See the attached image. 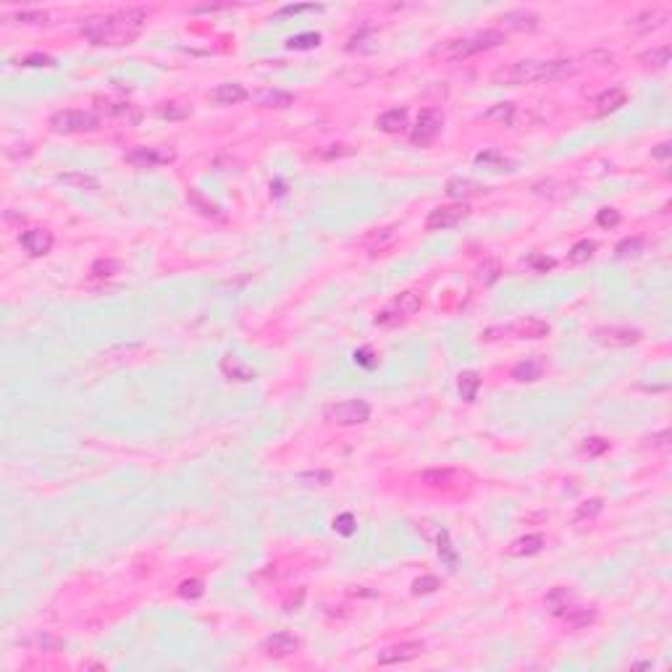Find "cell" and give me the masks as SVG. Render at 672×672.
Returning a JSON list of instances; mask_svg holds the SVG:
<instances>
[{
  "label": "cell",
  "instance_id": "obj_1",
  "mask_svg": "<svg viewBox=\"0 0 672 672\" xmlns=\"http://www.w3.org/2000/svg\"><path fill=\"white\" fill-rule=\"evenodd\" d=\"M147 14L140 8H124L116 14L90 16L81 21V37L93 45H129L145 29Z\"/></svg>",
  "mask_w": 672,
  "mask_h": 672
},
{
  "label": "cell",
  "instance_id": "obj_2",
  "mask_svg": "<svg viewBox=\"0 0 672 672\" xmlns=\"http://www.w3.org/2000/svg\"><path fill=\"white\" fill-rule=\"evenodd\" d=\"M578 71L575 61L554 58V61H515L491 74L494 84H530V81H559Z\"/></svg>",
  "mask_w": 672,
  "mask_h": 672
},
{
  "label": "cell",
  "instance_id": "obj_3",
  "mask_svg": "<svg viewBox=\"0 0 672 672\" xmlns=\"http://www.w3.org/2000/svg\"><path fill=\"white\" fill-rule=\"evenodd\" d=\"M504 42V32L501 29H483L478 35H470V37H457V40L444 42L436 55H441L444 61H465L470 55H478L483 50H491V48H499Z\"/></svg>",
  "mask_w": 672,
  "mask_h": 672
},
{
  "label": "cell",
  "instance_id": "obj_4",
  "mask_svg": "<svg viewBox=\"0 0 672 672\" xmlns=\"http://www.w3.org/2000/svg\"><path fill=\"white\" fill-rule=\"evenodd\" d=\"M421 307H423V297L418 294V291H412V289L402 291V294H396L392 303L383 305L381 310L376 313L373 323H376V326H399V323H405L410 316H415Z\"/></svg>",
  "mask_w": 672,
  "mask_h": 672
},
{
  "label": "cell",
  "instance_id": "obj_5",
  "mask_svg": "<svg viewBox=\"0 0 672 672\" xmlns=\"http://www.w3.org/2000/svg\"><path fill=\"white\" fill-rule=\"evenodd\" d=\"M48 126L55 134H79V132H97L100 129V116L93 111H55Z\"/></svg>",
  "mask_w": 672,
  "mask_h": 672
},
{
  "label": "cell",
  "instance_id": "obj_6",
  "mask_svg": "<svg viewBox=\"0 0 672 672\" xmlns=\"http://www.w3.org/2000/svg\"><path fill=\"white\" fill-rule=\"evenodd\" d=\"M326 421L334 425H360L370 421V405L365 399H344L326 407Z\"/></svg>",
  "mask_w": 672,
  "mask_h": 672
},
{
  "label": "cell",
  "instance_id": "obj_7",
  "mask_svg": "<svg viewBox=\"0 0 672 672\" xmlns=\"http://www.w3.org/2000/svg\"><path fill=\"white\" fill-rule=\"evenodd\" d=\"M441 129H444V116H441V111H436V108H425V111H421V116H418V121H415V126H412V132H410V140H412V145H431L436 137L441 134Z\"/></svg>",
  "mask_w": 672,
  "mask_h": 672
},
{
  "label": "cell",
  "instance_id": "obj_8",
  "mask_svg": "<svg viewBox=\"0 0 672 672\" xmlns=\"http://www.w3.org/2000/svg\"><path fill=\"white\" fill-rule=\"evenodd\" d=\"M494 334H501V336H515V339H546L552 334V326L541 318H520L515 320L512 326H504V329H491Z\"/></svg>",
  "mask_w": 672,
  "mask_h": 672
},
{
  "label": "cell",
  "instance_id": "obj_9",
  "mask_svg": "<svg viewBox=\"0 0 672 672\" xmlns=\"http://www.w3.org/2000/svg\"><path fill=\"white\" fill-rule=\"evenodd\" d=\"M468 205L465 202H454V205H439L434 211L428 213L425 218V229L428 231H444V229H452L457 226L462 218H468Z\"/></svg>",
  "mask_w": 672,
  "mask_h": 672
},
{
  "label": "cell",
  "instance_id": "obj_10",
  "mask_svg": "<svg viewBox=\"0 0 672 672\" xmlns=\"http://www.w3.org/2000/svg\"><path fill=\"white\" fill-rule=\"evenodd\" d=\"M171 160H176V153L171 147H134L132 153H126V163H132L137 169H155Z\"/></svg>",
  "mask_w": 672,
  "mask_h": 672
},
{
  "label": "cell",
  "instance_id": "obj_11",
  "mask_svg": "<svg viewBox=\"0 0 672 672\" xmlns=\"http://www.w3.org/2000/svg\"><path fill=\"white\" fill-rule=\"evenodd\" d=\"M596 342L606 344V347H631L644 339V334L631 326H602V329L593 331Z\"/></svg>",
  "mask_w": 672,
  "mask_h": 672
},
{
  "label": "cell",
  "instance_id": "obj_12",
  "mask_svg": "<svg viewBox=\"0 0 672 672\" xmlns=\"http://www.w3.org/2000/svg\"><path fill=\"white\" fill-rule=\"evenodd\" d=\"M425 651V644L423 641H402V644H394L389 649H383L381 654L376 657L378 664H399V662H410V659H418Z\"/></svg>",
  "mask_w": 672,
  "mask_h": 672
},
{
  "label": "cell",
  "instance_id": "obj_13",
  "mask_svg": "<svg viewBox=\"0 0 672 672\" xmlns=\"http://www.w3.org/2000/svg\"><path fill=\"white\" fill-rule=\"evenodd\" d=\"M260 649H263V654H268V657H276V659L289 657V654H294L300 649V638L287 631H278V633H271L263 644H260Z\"/></svg>",
  "mask_w": 672,
  "mask_h": 672
},
{
  "label": "cell",
  "instance_id": "obj_14",
  "mask_svg": "<svg viewBox=\"0 0 672 672\" xmlns=\"http://www.w3.org/2000/svg\"><path fill=\"white\" fill-rule=\"evenodd\" d=\"M667 19H670V14L664 8H646V11L628 19V29L635 32V35H646V32H654V29L664 27Z\"/></svg>",
  "mask_w": 672,
  "mask_h": 672
},
{
  "label": "cell",
  "instance_id": "obj_15",
  "mask_svg": "<svg viewBox=\"0 0 672 672\" xmlns=\"http://www.w3.org/2000/svg\"><path fill=\"white\" fill-rule=\"evenodd\" d=\"M499 24L504 32H536L539 29V16L528 8H515L499 16Z\"/></svg>",
  "mask_w": 672,
  "mask_h": 672
},
{
  "label": "cell",
  "instance_id": "obj_16",
  "mask_svg": "<svg viewBox=\"0 0 672 672\" xmlns=\"http://www.w3.org/2000/svg\"><path fill=\"white\" fill-rule=\"evenodd\" d=\"M19 242H21V247L32 258H42V255H48V252L53 250V231H48V229H29V231H24L19 237Z\"/></svg>",
  "mask_w": 672,
  "mask_h": 672
},
{
  "label": "cell",
  "instance_id": "obj_17",
  "mask_svg": "<svg viewBox=\"0 0 672 672\" xmlns=\"http://www.w3.org/2000/svg\"><path fill=\"white\" fill-rule=\"evenodd\" d=\"M628 93L622 87H609L602 95H596L591 100V116H606V113H615L617 108L625 106Z\"/></svg>",
  "mask_w": 672,
  "mask_h": 672
},
{
  "label": "cell",
  "instance_id": "obj_18",
  "mask_svg": "<svg viewBox=\"0 0 672 672\" xmlns=\"http://www.w3.org/2000/svg\"><path fill=\"white\" fill-rule=\"evenodd\" d=\"M421 478L423 483L431 488H452V486H460L462 481H468V475L460 473V470H452V468H431Z\"/></svg>",
  "mask_w": 672,
  "mask_h": 672
},
{
  "label": "cell",
  "instance_id": "obj_19",
  "mask_svg": "<svg viewBox=\"0 0 672 672\" xmlns=\"http://www.w3.org/2000/svg\"><path fill=\"white\" fill-rule=\"evenodd\" d=\"M247 97H250V93L239 81H224L211 93V100L215 106H237V103L247 100Z\"/></svg>",
  "mask_w": 672,
  "mask_h": 672
},
{
  "label": "cell",
  "instance_id": "obj_20",
  "mask_svg": "<svg viewBox=\"0 0 672 672\" xmlns=\"http://www.w3.org/2000/svg\"><path fill=\"white\" fill-rule=\"evenodd\" d=\"M475 166H483V169H488V171L494 173H512L515 169H517V163H515L512 158H507L504 153H499V150H483V153H478L475 155Z\"/></svg>",
  "mask_w": 672,
  "mask_h": 672
},
{
  "label": "cell",
  "instance_id": "obj_21",
  "mask_svg": "<svg viewBox=\"0 0 672 672\" xmlns=\"http://www.w3.org/2000/svg\"><path fill=\"white\" fill-rule=\"evenodd\" d=\"M486 192L488 186L478 184V182H470V179H449L447 182V195L452 200H460V202H465V200L470 198H481Z\"/></svg>",
  "mask_w": 672,
  "mask_h": 672
},
{
  "label": "cell",
  "instance_id": "obj_22",
  "mask_svg": "<svg viewBox=\"0 0 672 672\" xmlns=\"http://www.w3.org/2000/svg\"><path fill=\"white\" fill-rule=\"evenodd\" d=\"M221 373H224L229 381H242V383L255 381V376H258L255 368H250L247 363H242V360L234 355H226L224 360H221Z\"/></svg>",
  "mask_w": 672,
  "mask_h": 672
},
{
  "label": "cell",
  "instance_id": "obj_23",
  "mask_svg": "<svg viewBox=\"0 0 672 672\" xmlns=\"http://www.w3.org/2000/svg\"><path fill=\"white\" fill-rule=\"evenodd\" d=\"M544 546H546V539H544L541 533H528V536L515 539L512 544L507 546V554H510V557H530V554H539Z\"/></svg>",
  "mask_w": 672,
  "mask_h": 672
},
{
  "label": "cell",
  "instance_id": "obj_24",
  "mask_svg": "<svg viewBox=\"0 0 672 672\" xmlns=\"http://www.w3.org/2000/svg\"><path fill=\"white\" fill-rule=\"evenodd\" d=\"M376 129H381L386 134H399L407 129V111L405 108H392V111H383L381 116L376 119Z\"/></svg>",
  "mask_w": 672,
  "mask_h": 672
},
{
  "label": "cell",
  "instance_id": "obj_25",
  "mask_svg": "<svg viewBox=\"0 0 672 672\" xmlns=\"http://www.w3.org/2000/svg\"><path fill=\"white\" fill-rule=\"evenodd\" d=\"M573 604H578V602H575V596H573L570 588L559 586V588H552V591L546 593V609L552 612L554 617H562Z\"/></svg>",
  "mask_w": 672,
  "mask_h": 672
},
{
  "label": "cell",
  "instance_id": "obj_26",
  "mask_svg": "<svg viewBox=\"0 0 672 672\" xmlns=\"http://www.w3.org/2000/svg\"><path fill=\"white\" fill-rule=\"evenodd\" d=\"M533 192H536V195H544V198H549V200H567L575 195V186L565 184V182H557V179H546V182L533 184Z\"/></svg>",
  "mask_w": 672,
  "mask_h": 672
},
{
  "label": "cell",
  "instance_id": "obj_27",
  "mask_svg": "<svg viewBox=\"0 0 672 672\" xmlns=\"http://www.w3.org/2000/svg\"><path fill=\"white\" fill-rule=\"evenodd\" d=\"M258 106L263 108H289L294 106V95L291 93H284V90H260V93H255V97H252Z\"/></svg>",
  "mask_w": 672,
  "mask_h": 672
},
{
  "label": "cell",
  "instance_id": "obj_28",
  "mask_svg": "<svg viewBox=\"0 0 672 672\" xmlns=\"http://www.w3.org/2000/svg\"><path fill=\"white\" fill-rule=\"evenodd\" d=\"M113 116V119L119 121H126V126H134V124H140L142 121V111L137 106H132V103H108V106H103Z\"/></svg>",
  "mask_w": 672,
  "mask_h": 672
},
{
  "label": "cell",
  "instance_id": "obj_29",
  "mask_svg": "<svg viewBox=\"0 0 672 672\" xmlns=\"http://www.w3.org/2000/svg\"><path fill=\"white\" fill-rule=\"evenodd\" d=\"M478 389H481V376L475 370H462L460 381H457V392L465 402H475L478 396Z\"/></svg>",
  "mask_w": 672,
  "mask_h": 672
},
{
  "label": "cell",
  "instance_id": "obj_30",
  "mask_svg": "<svg viewBox=\"0 0 672 672\" xmlns=\"http://www.w3.org/2000/svg\"><path fill=\"white\" fill-rule=\"evenodd\" d=\"M562 620H565L570 628H575V631H580V628H586V625H591L593 620H596V612L593 609H586V606L580 604H573L570 609H567L565 615H562Z\"/></svg>",
  "mask_w": 672,
  "mask_h": 672
},
{
  "label": "cell",
  "instance_id": "obj_31",
  "mask_svg": "<svg viewBox=\"0 0 672 672\" xmlns=\"http://www.w3.org/2000/svg\"><path fill=\"white\" fill-rule=\"evenodd\" d=\"M670 45H662V48H651L646 53L638 55V64L646 68H664L670 64Z\"/></svg>",
  "mask_w": 672,
  "mask_h": 672
},
{
  "label": "cell",
  "instance_id": "obj_32",
  "mask_svg": "<svg viewBox=\"0 0 672 672\" xmlns=\"http://www.w3.org/2000/svg\"><path fill=\"white\" fill-rule=\"evenodd\" d=\"M61 184L66 186H74V189H97L100 186V182L95 179V176H90V173H81V171H68V173H58L55 176Z\"/></svg>",
  "mask_w": 672,
  "mask_h": 672
},
{
  "label": "cell",
  "instance_id": "obj_33",
  "mask_svg": "<svg viewBox=\"0 0 672 672\" xmlns=\"http://www.w3.org/2000/svg\"><path fill=\"white\" fill-rule=\"evenodd\" d=\"M541 373H544V368H541V363H536V360H523V363H517L512 368V378L520 383H530V381H539Z\"/></svg>",
  "mask_w": 672,
  "mask_h": 672
},
{
  "label": "cell",
  "instance_id": "obj_34",
  "mask_svg": "<svg viewBox=\"0 0 672 672\" xmlns=\"http://www.w3.org/2000/svg\"><path fill=\"white\" fill-rule=\"evenodd\" d=\"M394 237H396L394 226H389V229H376V231H373V234H368V237L363 239L360 244L376 252V250H383L386 244H392V242H394Z\"/></svg>",
  "mask_w": 672,
  "mask_h": 672
},
{
  "label": "cell",
  "instance_id": "obj_35",
  "mask_svg": "<svg viewBox=\"0 0 672 672\" xmlns=\"http://www.w3.org/2000/svg\"><path fill=\"white\" fill-rule=\"evenodd\" d=\"M593 252H596V242H593V239H580V242L573 244V250L567 252V260H570L573 265L588 263V260L593 258Z\"/></svg>",
  "mask_w": 672,
  "mask_h": 672
},
{
  "label": "cell",
  "instance_id": "obj_36",
  "mask_svg": "<svg viewBox=\"0 0 672 672\" xmlns=\"http://www.w3.org/2000/svg\"><path fill=\"white\" fill-rule=\"evenodd\" d=\"M602 510H604V501L599 499V497H596V499L583 501L578 510H575V515H573V523H575V526H586V523H591Z\"/></svg>",
  "mask_w": 672,
  "mask_h": 672
},
{
  "label": "cell",
  "instance_id": "obj_37",
  "mask_svg": "<svg viewBox=\"0 0 672 672\" xmlns=\"http://www.w3.org/2000/svg\"><path fill=\"white\" fill-rule=\"evenodd\" d=\"M515 111H517L515 103H497V106H491L486 113H483V119L497 121V124H507V126H510V124L515 121Z\"/></svg>",
  "mask_w": 672,
  "mask_h": 672
},
{
  "label": "cell",
  "instance_id": "obj_38",
  "mask_svg": "<svg viewBox=\"0 0 672 672\" xmlns=\"http://www.w3.org/2000/svg\"><path fill=\"white\" fill-rule=\"evenodd\" d=\"M119 271H121L119 260H113V258H100V260H95L93 268H90V276H93V278H111V276H116Z\"/></svg>",
  "mask_w": 672,
  "mask_h": 672
},
{
  "label": "cell",
  "instance_id": "obj_39",
  "mask_svg": "<svg viewBox=\"0 0 672 672\" xmlns=\"http://www.w3.org/2000/svg\"><path fill=\"white\" fill-rule=\"evenodd\" d=\"M499 273H501L499 260H483V265H478V271H475V278H478L483 287H488V284H494V281L499 278Z\"/></svg>",
  "mask_w": 672,
  "mask_h": 672
},
{
  "label": "cell",
  "instance_id": "obj_40",
  "mask_svg": "<svg viewBox=\"0 0 672 672\" xmlns=\"http://www.w3.org/2000/svg\"><path fill=\"white\" fill-rule=\"evenodd\" d=\"M641 250H644V239H641V237H625V239H620V242H617L615 255H617V258H635Z\"/></svg>",
  "mask_w": 672,
  "mask_h": 672
},
{
  "label": "cell",
  "instance_id": "obj_41",
  "mask_svg": "<svg viewBox=\"0 0 672 672\" xmlns=\"http://www.w3.org/2000/svg\"><path fill=\"white\" fill-rule=\"evenodd\" d=\"M320 45V35L318 32H305V35H297L287 42V48L291 50H310V48H318Z\"/></svg>",
  "mask_w": 672,
  "mask_h": 672
},
{
  "label": "cell",
  "instance_id": "obj_42",
  "mask_svg": "<svg viewBox=\"0 0 672 672\" xmlns=\"http://www.w3.org/2000/svg\"><path fill=\"white\" fill-rule=\"evenodd\" d=\"M436 588H441V580L436 578V575H421L418 580H412V593L415 596H428Z\"/></svg>",
  "mask_w": 672,
  "mask_h": 672
},
{
  "label": "cell",
  "instance_id": "obj_43",
  "mask_svg": "<svg viewBox=\"0 0 672 672\" xmlns=\"http://www.w3.org/2000/svg\"><path fill=\"white\" fill-rule=\"evenodd\" d=\"M189 113H192V108L184 106V103H163L158 108L160 119H186Z\"/></svg>",
  "mask_w": 672,
  "mask_h": 672
},
{
  "label": "cell",
  "instance_id": "obj_44",
  "mask_svg": "<svg viewBox=\"0 0 672 672\" xmlns=\"http://www.w3.org/2000/svg\"><path fill=\"white\" fill-rule=\"evenodd\" d=\"M334 530L336 533H342V536H352L357 530V520L352 512H342L336 515V520H334Z\"/></svg>",
  "mask_w": 672,
  "mask_h": 672
},
{
  "label": "cell",
  "instance_id": "obj_45",
  "mask_svg": "<svg viewBox=\"0 0 672 672\" xmlns=\"http://www.w3.org/2000/svg\"><path fill=\"white\" fill-rule=\"evenodd\" d=\"M297 481H303V483H307V486H326V483H331V481H334V473H331V470L300 473V475H297Z\"/></svg>",
  "mask_w": 672,
  "mask_h": 672
},
{
  "label": "cell",
  "instance_id": "obj_46",
  "mask_svg": "<svg viewBox=\"0 0 672 672\" xmlns=\"http://www.w3.org/2000/svg\"><path fill=\"white\" fill-rule=\"evenodd\" d=\"M29 644L35 646V649H40V651H58L61 646H64V641H58V638H53L50 633H37Z\"/></svg>",
  "mask_w": 672,
  "mask_h": 672
},
{
  "label": "cell",
  "instance_id": "obj_47",
  "mask_svg": "<svg viewBox=\"0 0 672 672\" xmlns=\"http://www.w3.org/2000/svg\"><path fill=\"white\" fill-rule=\"evenodd\" d=\"M606 449H609V441L602 439V436H591V439L583 441V454H588V457H599V454H604Z\"/></svg>",
  "mask_w": 672,
  "mask_h": 672
},
{
  "label": "cell",
  "instance_id": "obj_48",
  "mask_svg": "<svg viewBox=\"0 0 672 672\" xmlns=\"http://www.w3.org/2000/svg\"><path fill=\"white\" fill-rule=\"evenodd\" d=\"M205 593V586H202V580L192 578V580H184L182 586H179V596L182 599H200Z\"/></svg>",
  "mask_w": 672,
  "mask_h": 672
},
{
  "label": "cell",
  "instance_id": "obj_49",
  "mask_svg": "<svg viewBox=\"0 0 672 672\" xmlns=\"http://www.w3.org/2000/svg\"><path fill=\"white\" fill-rule=\"evenodd\" d=\"M620 221H622V215L615 208H602V211L596 213V224L602 226V229H615Z\"/></svg>",
  "mask_w": 672,
  "mask_h": 672
},
{
  "label": "cell",
  "instance_id": "obj_50",
  "mask_svg": "<svg viewBox=\"0 0 672 672\" xmlns=\"http://www.w3.org/2000/svg\"><path fill=\"white\" fill-rule=\"evenodd\" d=\"M189 202L195 205V208H200V213H205V215H221V211H218V205H213V202H205V200L200 198L198 192L192 189L189 192Z\"/></svg>",
  "mask_w": 672,
  "mask_h": 672
},
{
  "label": "cell",
  "instance_id": "obj_51",
  "mask_svg": "<svg viewBox=\"0 0 672 672\" xmlns=\"http://www.w3.org/2000/svg\"><path fill=\"white\" fill-rule=\"evenodd\" d=\"M16 19L21 24H48V14L45 11H19Z\"/></svg>",
  "mask_w": 672,
  "mask_h": 672
},
{
  "label": "cell",
  "instance_id": "obj_52",
  "mask_svg": "<svg viewBox=\"0 0 672 672\" xmlns=\"http://www.w3.org/2000/svg\"><path fill=\"white\" fill-rule=\"evenodd\" d=\"M19 64H21V66H45V68H53L55 66V58H50V55H27V58H21Z\"/></svg>",
  "mask_w": 672,
  "mask_h": 672
},
{
  "label": "cell",
  "instance_id": "obj_53",
  "mask_svg": "<svg viewBox=\"0 0 672 672\" xmlns=\"http://www.w3.org/2000/svg\"><path fill=\"white\" fill-rule=\"evenodd\" d=\"M323 6H316V3H305V6H284L278 16H289V14H305V11H320Z\"/></svg>",
  "mask_w": 672,
  "mask_h": 672
},
{
  "label": "cell",
  "instance_id": "obj_54",
  "mask_svg": "<svg viewBox=\"0 0 672 672\" xmlns=\"http://www.w3.org/2000/svg\"><path fill=\"white\" fill-rule=\"evenodd\" d=\"M528 263L533 265V271H539V273H546V271H552V268H554L552 258H544V255H533Z\"/></svg>",
  "mask_w": 672,
  "mask_h": 672
},
{
  "label": "cell",
  "instance_id": "obj_55",
  "mask_svg": "<svg viewBox=\"0 0 672 672\" xmlns=\"http://www.w3.org/2000/svg\"><path fill=\"white\" fill-rule=\"evenodd\" d=\"M651 447H659V449H670V431H662V434H654L651 439Z\"/></svg>",
  "mask_w": 672,
  "mask_h": 672
},
{
  "label": "cell",
  "instance_id": "obj_56",
  "mask_svg": "<svg viewBox=\"0 0 672 672\" xmlns=\"http://www.w3.org/2000/svg\"><path fill=\"white\" fill-rule=\"evenodd\" d=\"M670 153H672L670 142H659V145L651 150V155H654V158H659V160H667V158H670Z\"/></svg>",
  "mask_w": 672,
  "mask_h": 672
}]
</instances>
